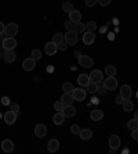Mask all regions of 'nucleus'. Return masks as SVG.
I'll list each match as a JSON object with an SVG mask.
<instances>
[{"label":"nucleus","mask_w":138,"mask_h":154,"mask_svg":"<svg viewBox=\"0 0 138 154\" xmlns=\"http://www.w3.org/2000/svg\"><path fill=\"white\" fill-rule=\"evenodd\" d=\"M17 46V40L13 36H7L6 39H3V47L6 50H14Z\"/></svg>","instance_id":"f03ea898"},{"label":"nucleus","mask_w":138,"mask_h":154,"mask_svg":"<svg viewBox=\"0 0 138 154\" xmlns=\"http://www.w3.org/2000/svg\"><path fill=\"white\" fill-rule=\"evenodd\" d=\"M65 40V35L59 34V32H57V34H54V36H53V42L57 43V45H59L61 42H64Z\"/></svg>","instance_id":"cd10ccee"},{"label":"nucleus","mask_w":138,"mask_h":154,"mask_svg":"<svg viewBox=\"0 0 138 154\" xmlns=\"http://www.w3.org/2000/svg\"><path fill=\"white\" fill-rule=\"evenodd\" d=\"M62 114L65 117H68V118H71V117H73L76 114V108L73 107V106H65L64 107V110H62Z\"/></svg>","instance_id":"a211bd4d"},{"label":"nucleus","mask_w":138,"mask_h":154,"mask_svg":"<svg viewBox=\"0 0 138 154\" xmlns=\"http://www.w3.org/2000/svg\"><path fill=\"white\" fill-rule=\"evenodd\" d=\"M61 101L65 104V106H71V104H73V96H72V93H64L62 97H61Z\"/></svg>","instance_id":"aec40b11"},{"label":"nucleus","mask_w":138,"mask_h":154,"mask_svg":"<svg viewBox=\"0 0 138 154\" xmlns=\"http://www.w3.org/2000/svg\"><path fill=\"white\" fill-rule=\"evenodd\" d=\"M64 107H65V104H64L62 101H57L54 104V108H55V111H59V112H62Z\"/></svg>","instance_id":"f704fd0d"},{"label":"nucleus","mask_w":138,"mask_h":154,"mask_svg":"<svg viewBox=\"0 0 138 154\" xmlns=\"http://www.w3.org/2000/svg\"><path fill=\"white\" fill-rule=\"evenodd\" d=\"M72 96H73V100H75V101H82V100H84V99H86V90L80 89V88H77V89H73V92H72Z\"/></svg>","instance_id":"6e6552de"},{"label":"nucleus","mask_w":138,"mask_h":154,"mask_svg":"<svg viewBox=\"0 0 138 154\" xmlns=\"http://www.w3.org/2000/svg\"><path fill=\"white\" fill-rule=\"evenodd\" d=\"M127 126H129V129H131V131L138 129V118H133V120H130L129 124H127Z\"/></svg>","instance_id":"c756f323"},{"label":"nucleus","mask_w":138,"mask_h":154,"mask_svg":"<svg viewBox=\"0 0 138 154\" xmlns=\"http://www.w3.org/2000/svg\"><path fill=\"white\" fill-rule=\"evenodd\" d=\"M35 65H36V61L30 57V58H26L24 63H22V68L25 69V71H32L35 68Z\"/></svg>","instance_id":"ddd939ff"},{"label":"nucleus","mask_w":138,"mask_h":154,"mask_svg":"<svg viewBox=\"0 0 138 154\" xmlns=\"http://www.w3.org/2000/svg\"><path fill=\"white\" fill-rule=\"evenodd\" d=\"M77 82H79L80 86H87L90 83V77H88L87 74H80L79 77H77Z\"/></svg>","instance_id":"412c9836"},{"label":"nucleus","mask_w":138,"mask_h":154,"mask_svg":"<svg viewBox=\"0 0 138 154\" xmlns=\"http://www.w3.org/2000/svg\"><path fill=\"white\" fill-rule=\"evenodd\" d=\"M75 56L79 58V57H80V53H79V51H75Z\"/></svg>","instance_id":"3c124183"},{"label":"nucleus","mask_w":138,"mask_h":154,"mask_svg":"<svg viewBox=\"0 0 138 154\" xmlns=\"http://www.w3.org/2000/svg\"><path fill=\"white\" fill-rule=\"evenodd\" d=\"M94 40H95V34L94 32H84L83 35V43L84 45H92L94 43Z\"/></svg>","instance_id":"9b49d317"},{"label":"nucleus","mask_w":138,"mask_h":154,"mask_svg":"<svg viewBox=\"0 0 138 154\" xmlns=\"http://www.w3.org/2000/svg\"><path fill=\"white\" fill-rule=\"evenodd\" d=\"M64 120H65V115H64L62 112H59V111H57V114H55L54 118H53V121H54V124H55V125H61V124H64Z\"/></svg>","instance_id":"b1692460"},{"label":"nucleus","mask_w":138,"mask_h":154,"mask_svg":"<svg viewBox=\"0 0 138 154\" xmlns=\"http://www.w3.org/2000/svg\"><path fill=\"white\" fill-rule=\"evenodd\" d=\"M131 137H133L134 140H138V129L133 131V133H131Z\"/></svg>","instance_id":"c03bdc74"},{"label":"nucleus","mask_w":138,"mask_h":154,"mask_svg":"<svg viewBox=\"0 0 138 154\" xmlns=\"http://www.w3.org/2000/svg\"><path fill=\"white\" fill-rule=\"evenodd\" d=\"M90 118H91L92 121H101L102 118H104V112L101 111V110H92L91 112H90Z\"/></svg>","instance_id":"6ab92c4d"},{"label":"nucleus","mask_w":138,"mask_h":154,"mask_svg":"<svg viewBox=\"0 0 138 154\" xmlns=\"http://www.w3.org/2000/svg\"><path fill=\"white\" fill-rule=\"evenodd\" d=\"M44 50H46V53H47V56H54L55 53L58 51V45L57 43H54L53 40L51 42H48L44 46Z\"/></svg>","instance_id":"423d86ee"},{"label":"nucleus","mask_w":138,"mask_h":154,"mask_svg":"<svg viewBox=\"0 0 138 154\" xmlns=\"http://www.w3.org/2000/svg\"><path fill=\"white\" fill-rule=\"evenodd\" d=\"M86 29H87L88 32H94V31L97 29V24H95L94 21L87 22V25H86Z\"/></svg>","instance_id":"473e14b6"},{"label":"nucleus","mask_w":138,"mask_h":154,"mask_svg":"<svg viewBox=\"0 0 138 154\" xmlns=\"http://www.w3.org/2000/svg\"><path fill=\"white\" fill-rule=\"evenodd\" d=\"M109 146H111V149H116L120 146V137L117 136V135H112V136L109 137Z\"/></svg>","instance_id":"dca6fc26"},{"label":"nucleus","mask_w":138,"mask_h":154,"mask_svg":"<svg viewBox=\"0 0 138 154\" xmlns=\"http://www.w3.org/2000/svg\"><path fill=\"white\" fill-rule=\"evenodd\" d=\"M123 101H124V99H123L120 94H119V96L116 97V103H117V104H123Z\"/></svg>","instance_id":"49530a36"},{"label":"nucleus","mask_w":138,"mask_h":154,"mask_svg":"<svg viewBox=\"0 0 138 154\" xmlns=\"http://www.w3.org/2000/svg\"><path fill=\"white\" fill-rule=\"evenodd\" d=\"M131 94H133V90H131V88H130L129 85H123L120 88V96L124 100H129L130 97H131Z\"/></svg>","instance_id":"9d476101"},{"label":"nucleus","mask_w":138,"mask_h":154,"mask_svg":"<svg viewBox=\"0 0 138 154\" xmlns=\"http://www.w3.org/2000/svg\"><path fill=\"white\" fill-rule=\"evenodd\" d=\"M47 133V128H46V125H43V124H38L36 126H35V135L38 137H43L44 135Z\"/></svg>","instance_id":"f8f14e48"},{"label":"nucleus","mask_w":138,"mask_h":154,"mask_svg":"<svg viewBox=\"0 0 138 154\" xmlns=\"http://www.w3.org/2000/svg\"><path fill=\"white\" fill-rule=\"evenodd\" d=\"M137 99H138V92H137Z\"/></svg>","instance_id":"864d4df0"},{"label":"nucleus","mask_w":138,"mask_h":154,"mask_svg":"<svg viewBox=\"0 0 138 154\" xmlns=\"http://www.w3.org/2000/svg\"><path fill=\"white\" fill-rule=\"evenodd\" d=\"M4 31H6V26H4V24L0 21V35H3L4 34Z\"/></svg>","instance_id":"a18cd8bd"},{"label":"nucleus","mask_w":138,"mask_h":154,"mask_svg":"<svg viewBox=\"0 0 138 154\" xmlns=\"http://www.w3.org/2000/svg\"><path fill=\"white\" fill-rule=\"evenodd\" d=\"M73 31L76 34H83V32H86V25L83 22H76L75 26H73Z\"/></svg>","instance_id":"a878e982"},{"label":"nucleus","mask_w":138,"mask_h":154,"mask_svg":"<svg viewBox=\"0 0 138 154\" xmlns=\"http://www.w3.org/2000/svg\"><path fill=\"white\" fill-rule=\"evenodd\" d=\"M105 72L108 77H115L116 75V67H113L112 64H108L105 67Z\"/></svg>","instance_id":"bb28decb"},{"label":"nucleus","mask_w":138,"mask_h":154,"mask_svg":"<svg viewBox=\"0 0 138 154\" xmlns=\"http://www.w3.org/2000/svg\"><path fill=\"white\" fill-rule=\"evenodd\" d=\"M32 58H33L35 61L40 60V58H42V51L38 50V49H36V50H33V51H32Z\"/></svg>","instance_id":"72a5a7b5"},{"label":"nucleus","mask_w":138,"mask_h":154,"mask_svg":"<svg viewBox=\"0 0 138 154\" xmlns=\"http://www.w3.org/2000/svg\"><path fill=\"white\" fill-rule=\"evenodd\" d=\"M111 1H112V0H98V3H100V4L102 6V7H105V6H108L109 3H111Z\"/></svg>","instance_id":"37998d69"},{"label":"nucleus","mask_w":138,"mask_h":154,"mask_svg":"<svg viewBox=\"0 0 138 154\" xmlns=\"http://www.w3.org/2000/svg\"><path fill=\"white\" fill-rule=\"evenodd\" d=\"M108 39H109V40H113V39H115V34H113V32H109V34H108Z\"/></svg>","instance_id":"09e8293b"},{"label":"nucleus","mask_w":138,"mask_h":154,"mask_svg":"<svg viewBox=\"0 0 138 154\" xmlns=\"http://www.w3.org/2000/svg\"><path fill=\"white\" fill-rule=\"evenodd\" d=\"M79 135H80V139H83V140H88V139H91L92 132H91V129L84 128V129H80Z\"/></svg>","instance_id":"4be33fe9"},{"label":"nucleus","mask_w":138,"mask_h":154,"mask_svg":"<svg viewBox=\"0 0 138 154\" xmlns=\"http://www.w3.org/2000/svg\"><path fill=\"white\" fill-rule=\"evenodd\" d=\"M62 10L65 11V13H71L72 10H73V4L69 3V1H65V3L62 4Z\"/></svg>","instance_id":"2f4dec72"},{"label":"nucleus","mask_w":138,"mask_h":154,"mask_svg":"<svg viewBox=\"0 0 138 154\" xmlns=\"http://www.w3.org/2000/svg\"><path fill=\"white\" fill-rule=\"evenodd\" d=\"M1 103H3V106H10V99L7 96H3L1 99Z\"/></svg>","instance_id":"a19ab883"},{"label":"nucleus","mask_w":138,"mask_h":154,"mask_svg":"<svg viewBox=\"0 0 138 154\" xmlns=\"http://www.w3.org/2000/svg\"><path fill=\"white\" fill-rule=\"evenodd\" d=\"M1 149H3V151H6V153H11L14 150V143L11 140H9V139H6V140L1 142Z\"/></svg>","instance_id":"4468645a"},{"label":"nucleus","mask_w":138,"mask_h":154,"mask_svg":"<svg viewBox=\"0 0 138 154\" xmlns=\"http://www.w3.org/2000/svg\"><path fill=\"white\" fill-rule=\"evenodd\" d=\"M65 42L69 45V46H73L77 43V34L75 31H68L65 34Z\"/></svg>","instance_id":"7ed1b4c3"},{"label":"nucleus","mask_w":138,"mask_h":154,"mask_svg":"<svg viewBox=\"0 0 138 154\" xmlns=\"http://www.w3.org/2000/svg\"><path fill=\"white\" fill-rule=\"evenodd\" d=\"M73 26H75V24H73V22H72L71 20L65 22V28H66L68 31H73Z\"/></svg>","instance_id":"4c0bfd02"},{"label":"nucleus","mask_w":138,"mask_h":154,"mask_svg":"<svg viewBox=\"0 0 138 154\" xmlns=\"http://www.w3.org/2000/svg\"><path fill=\"white\" fill-rule=\"evenodd\" d=\"M11 110H13L14 112H15V114H20V106H18L17 103H14V104H11Z\"/></svg>","instance_id":"ea45409f"},{"label":"nucleus","mask_w":138,"mask_h":154,"mask_svg":"<svg viewBox=\"0 0 138 154\" xmlns=\"http://www.w3.org/2000/svg\"><path fill=\"white\" fill-rule=\"evenodd\" d=\"M90 77V82H94V83H101L102 82V72H101L100 69H94V71H91V74L88 75Z\"/></svg>","instance_id":"0eeeda50"},{"label":"nucleus","mask_w":138,"mask_h":154,"mask_svg":"<svg viewBox=\"0 0 138 154\" xmlns=\"http://www.w3.org/2000/svg\"><path fill=\"white\" fill-rule=\"evenodd\" d=\"M47 71H48V72H54V67H53V65H48V67H47Z\"/></svg>","instance_id":"8fccbe9b"},{"label":"nucleus","mask_w":138,"mask_h":154,"mask_svg":"<svg viewBox=\"0 0 138 154\" xmlns=\"http://www.w3.org/2000/svg\"><path fill=\"white\" fill-rule=\"evenodd\" d=\"M69 20H71L73 24L80 22V20H82V14H80V11H77V10H72L71 13H69Z\"/></svg>","instance_id":"f3484780"},{"label":"nucleus","mask_w":138,"mask_h":154,"mask_svg":"<svg viewBox=\"0 0 138 154\" xmlns=\"http://www.w3.org/2000/svg\"><path fill=\"white\" fill-rule=\"evenodd\" d=\"M86 88H87L88 93H95L97 90H98V85H97V83H94V82H90V83H88Z\"/></svg>","instance_id":"7c9ffc66"},{"label":"nucleus","mask_w":138,"mask_h":154,"mask_svg":"<svg viewBox=\"0 0 138 154\" xmlns=\"http://www.w3.org/2000/svg\"><path fill=\"white\" fill-rule=\"evenodd\" d=\"M47 149H48L50 153H55V151L59 149V142L57 140V139H51V140L47 143Z\"/></svg>","instance_id":"2eb2a0df"},{"label":"nucleus","mask_w":138,"mask_h":154,"mask_svg":"<svg viewBox=\"0 0 138 154\" xmlns=\"http://www.w3.org/2000/svg\"><path fill=\"white\" fill-rule=\"evenodd\" d=\"M68 46H69V45H68L66 42H65V40H64V42H61L58 45V50H61V51H65L68 49Z\"/></svg>","instance_id":"c9c22d12"},{"label":"nucleus","mask_w":138,"mask_h":154,"mask_svg":"<svg viewBox=\"0 0 138 154\" xmlns=\"http://www.w3.org/2000/svg\"><path fill=\"white\" fill-rule=\"evenodd\" d=\"M134 118H138V111L134 112Z\"/></svg>","instance_id":"603ef678"},{"label":"nucleus","mask_w":138,"mask_h":154,"mask_svg":"<svg viewBox=\"0 0 138 154\" xmlns=\"http://www.w3.org/2000/svg\"><path fill=\"white\" fill-rule=\"evenodd\" d=\"M17 114H15V112L13 111V110H10V111H7L4 114V122L7 125H13L14 122H15V121H17Z\"/></svg>","instance_id":"1a4fd4ad"},{"label":"nucleus","mask_w":138,"mask_h":154,"mask_svg":"<svg viewBox=\"0 0 138 154\" xmlns=\"http://www.w3.org/2000/svg\"><path fill=\"white\" fill-rule=\"evenodd\" d=\"M121 106H123V108H124V111H127V112H130V111H133L134 110V103L131 101L130 99L129 100H124Z\"/></svg>","instance_id":"393cba45"},{"label":"nucleus","mask_w":138,"mask_h":154,"mask_svg":"<svg viewBox=\"0 0 138 154\" xmlns=\"http://www.w3.org/2000/svg\"><path fill=\"white\" fill-rule=\"evenodd\" d=\"M91 103H92V104H100V99H98V97H92Z\"/></svg>","instance_id":"de8ad7c7"},{"label":"nucleus","mask_w":138,"mask_h":154,"mask_svg":"<svg viewBox=\"0 0 138 154\" xmlns=\"http://www.w3.org/2000/svg\"><path fill=\"white\" fill-rule=\"evenodd\" d=\"M98 3V0H86V6L87 7H94Z\"/></svg>","instance_id":"58836bf2"},{"label":"nucleus","mask_w":138,"mask_h":154,"mask_svg":"<svg viewBox=\"0 0 138 154\" xmlns=\"http://www.w3.org/2000/svg\"><path fill=\"white\" fill-rule=\"evenodd\" d=\"M77 61H79V64L82 65V67H84V68H91L92 64H94V61H92V58L90 56H83V54H80V57L77 58Z\"/></svg>","instance_id":"f257e3e1"},{"label":"nucleus","mask_w":138,"mask_h":154,"mask_svg":"<svg viewBox=\"0 0 138 154\" xmlns=\"http://www.w3.org/2000/svg\"><path fill=\"white\" fill-rule=\"evenodd\" d=\"M71 132L73 133V135H79V133H80V128L77 126V125H72V126H71Z\"/></svg>","instance_id":"e433bc0d"},{"label":"nucleus","mask_w":138,"mask_h":154,"mask_svg":"<svg viewBox=\"0 0 138 154\" xmlns=\"http://www.w3.org/2000/svg\"><path fill=\"white\" fill-rule=\"evenodd\" d=\"M97 92H98V93H100L101 96H102V94H104L105 92H106V88H105L104 85H102V86H98V90H97Z\"/></svg>","instance_id":"79ce46f5"},{"label":"nucleus","mask_w":138,"mask_h":154,"mask_svg":"<svg viewBox=\"0 0 138 154\" xmlns=\"http://www.w3.org/2000/svg\"><path fill=\"white\" fill-rule=\"evenodd\" d=\"M73 89H75V88H73V85H72L71 82H65V83L62 85L64 93H72V92H73Z\"/></svg>","instance_id":"c85d7f7f"},{"label":"nucleus","mask_w":138,"mask_h":154,"mask_svg":"<svg viewBox=\"0 0 138 154\" xmlns=\"http://www.w3.org/2000/svg\"><path fill=\"white\" fill-rule=\"evenodd\" d=\"M104 86L106 88V90H115L117 88V81L115 77H108L104 81Z\"/></svg>","instance_id":"20e7f679"},{"label":"nucleus","mask_w":138,"mask_h":154,"mask_svg":"<svg viewBox=\"0 0 138 154\" xmlns=\"http://www.w3.org/2000/svg\"><path fill=\"white\" fill-rule=\"evenodd\" d=\"M18 34V25L15 24V22H11V24H9V25H6V31H4V35H7V36H15V35Z\"/></svg>","instance_id":"39448f33"},{"label":"nucleus","mask_w":138,"mask_h":154,"mask_svg":"<svg viewBox=\"0 0 138 154\" xmlns=\"http://www.w3.org/2000/svg\"><path fill=\"white\" fill-rule=\"evenodd\" d=\"M3 57H4V60L7 61V63H13V61L15 60V53H14V50H6Z\"/></svg>","instance_id":"5701e85b"}]
</instances>
